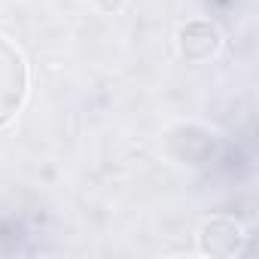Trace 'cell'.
I'll use <instances>...</instances> for the list:
<instances>
[{
    "label": "cell",
    "instance_id": "1",
    "mask_svg": "<svg viewBox=\"0 0 259 259\" xmlns=\"http://www.w3.org/2000/svg\"><path fill=\"white\" fill-rule=\"evenodd\" d=\"M25 95H28V64L10 40L0 37V128L22 110Z\"/></svg>",
    "mask_w": 259,
    "mask_h": 259
},
{
    "label": "cell",
    "instance_id": "2",
    "mask_svg": "<svg viewBox=\"0 0 259 259\" xmlns=\"http://www.w3.org/2000/svg\"><path fill=\"white\" fill-rule=\"evenodd\" d=\"M220 31L210 25V22H186L180 31H177V52L180 58H186L189 64H201V61H210L217 52H220Z\"/></svg>",
    "mask_w": 259,
    "mask_h": 259
},
{
    "label": "cell",
    "instance_id": "3",
    "mask_svg": "<svg viewBox=\"0 0 259 259\" xmlns=\"http://www.w3.org/2000/svg\"><path fill=\"white\" fill-rule=\"evenodd\" d=\"M198 247L207 256H235L244 250V229L229 217H213L198 229Z\"/></svg>",
    "mask_w": 259,
    "mask_h": 259
},
{
    "label": "cell",
    "instance_id": "4",
    "mask_svg": "<svg viewBox=\"0 0 259 259\" xmlns=\"http://www.w3.org/2000/svg\"><path fill=\"white\" fill-rule=\"evenodd\" d=\"M98 4H101L104 10H119V7H122V0H98Z\"/></svg>",
    "mask_w": 259,
    "mask_h": 259
}]
</instances>
